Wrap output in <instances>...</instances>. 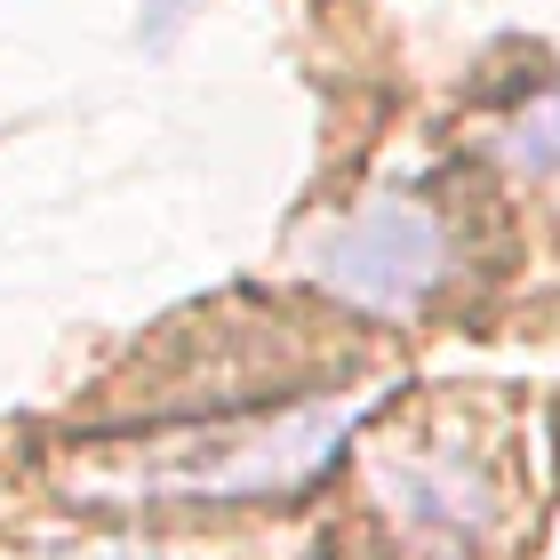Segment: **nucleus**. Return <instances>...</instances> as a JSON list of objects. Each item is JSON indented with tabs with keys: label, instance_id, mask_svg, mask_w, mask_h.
<instances>
[{
	"label": "nucleus",
	"instance_id": "20e7f679",
	"mask_svg": "<svg viewBox=\"0 0 560 560\" xmlns=\"http://www.w3.org/2000/svg\"><path fill=\"white\" fill-rule=\"evenodd\" d=\"M137 9H144V48H168V40L192 24L200 0H137Z\"/></svg>",
	"mask_w": 560,
	"mask_h": 560
},
{
	"label": "nucleus",
	"instance_id": "f257e3e1",
	"mask_svg": "<svg viewBox=\"0 0 560 560\" xmlns=\"http://www.w3.org/2000/svg\"><path fill=\"white\" fill-rule=\"evenodd\" d=\"M361 409L369 393L320 400V409H296L280 424H224V432H192V441H161L113 480H81V489L89 497H272L313 480L345 448V432L361 424Z\"/></svg>",
	"mask_w": 560,
	"mask_h": 560
},
{
	"label": "nucleus",
	"instance_id": "7ed1b4c3",
	"mask_svg": "<svg viewBox=\"0 0 560 560\" xmlns=\"http://www.w3.org/2000/svg\"><path fill=\"white\" fill-rule=\"evenodd\" d=\"M504 161L513 168H560V89L552 96H537V105H528L513 129H504Z\"/></svg>",
	"mask_w": 560,
	"mask_h": 560
},
{
	"label": "nucleus",
	"instance_id": "39448f33",
	"mask_svg": "<svg viewBox=\"0 0 560 560\" xmlns=\"http://www.w3.org/2000/svg\"><path fill=\"white\" fill-rule=\"evenodd\" d=\"M57 560H152V552H137V545H89V552H57Z\"/></svg>",
	"mask_w": 560,
	"mask_h": 560
},
{
	"label": "nucleus",
	"instance_id": "f03ea898",
	"mask_svg": "<svg viewBox=\"0 0 560 560\" xmlns=\"http://www.w3.org/2000/svg\"><path fill=\"white\" fill-rule=\"evenodd\" d=\"M304 265H313L320 289H337L361 313H417L448 280V233L417 200H369L361 217L328 224L304 248Z\"/></svg>",
	"mask_w": 560,
	"mask_h": 560
}]
</instances>
